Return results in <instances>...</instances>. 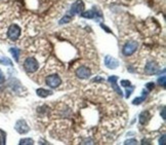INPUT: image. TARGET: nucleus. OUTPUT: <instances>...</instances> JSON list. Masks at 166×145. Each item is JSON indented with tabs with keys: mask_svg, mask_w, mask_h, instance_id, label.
<instances>
[{
	"mask_svg": "<svg viewBox=\"0 0 166 145\" xmlns=\"http://www.w3.org/2000/svg\"><path fill=\"white\" fill-rule=\"evenodd\" d=\"M21 33H22V30H21L20 26L17 24H11L8 28H7L6 36L11 41H17L20 38Z\"/></svg>",
	"mask_w": 166,
	"mask_h": 145,
	"instance_id": "obj_1",
	"label": "nucleus"
},
{
	"mask_svg": "<svg viewBox=\"0 0 166 145\" xmlns=\"http://www.w3.org/2000/svg\"><path fill=\"white\" fill-rule=\"evenodd\" d=\"M24 68L29 73H34L39 68V64L34 58H27L24 62Z\"/></svg>",
	"mask_w": 166,
	"mask_h": 145,
	"instance_id": "obj_2",
	"label": "nucleus"
},
{
	"mask_svg": "<svg viewBox=\"0 0 166 145\" xmlns=\"http://www.w3.org/2000/svg\"><path fill=\"white\" fill-rule=\"evenodd\" d=\"M136 50H137V43L136 41H128L123 46L122 53L124 56H131L132 54L136 53Z\"/></svg>",
	"mask_w": 166,
	"mask_h": 145,
	"instance_id": "obj_3",
	"label": "nucleus"
},
{
	"mask_svg": "<svg viewBox=\"0 0 166 145\" xmlns=\"http://www.w3.org/2000/svg\"><path fill=\"white\" fill-rule=\"evenodd\" d=\"M46 84L50 87H59V84H62V78L59 76L58 74H53V75H49V76L46 77L45 79Z\"/></svg>",
	"mask_w": 166,
	"mask_h": 145,
	"instance_id": "obj_4",
	"label": "nucleus"
},
{
	"mask_svg": "<svg viewBox=\"0 0 166 145\" xmlns=\"http://www.w3.org/2000/svg\"><path fill=\"white\" fill-rule=\"evenodd\" d=\"M14 129H15V131L20 134H27L28 132L30 131L29 126H28V124L26 123L25 120H18L17 124H15V126H14Z\"/></svg>",
	"mask_w": 166,
	"mask_h": 145,
	"instance_id": "obj_5",
	"label": "nucleus"
},
{
	"mask_svg": "<svg viewBox=\"0 0 166 145\" xmlns=\"http://www.w3.org/2000/svg\"><path fill=\"white\" fill-rule=\"evenodd\" d=\"M84 10V3L82 0H77L76 2H74L71 6V15H78Z\"/></svg>",
	"mask_w": 166,
	"mask_h": 145,
	"instance_id": "obj_6",
	"label": "nucleus"
},
{
	"mask_svg": "<svg viewBox=\"0 0 166 145\" xmlns=\"http://www.w3.org/2000/svg\"><path fill=\"white\" fill-rule=\"evenodd\" d=\"M76 75L79 78L86 79L91 75V71H90V69L86 68V67H79L76 70Z\"/></svg>",
	"mask_w": 166,
	"mask_h": 145,
	"instance_id": "obj_7",
	"label": "nucleus"
},
{
	"mask_svg": "<svg viewBox=\"0 0 166 145\" xmlns=\"http://www.w3.org/2000/svg\"><path fill=\"white\" fill-rule=\"evenodd\" d=\"M105 65L108 67L109 69H116L119 66V62L116 60L115 58L111 56H106L105 58Z\"/></svg>",
	"mask_w": 166,
	"mask_h": 145,
	"instance_id": "obj_8",
	"label": "nucleus"
},
{
	"mask_svg": "<svg viewBox=\"0 0 166 145\" xmlns=\"http://www.w3.org/2000/svg\"><path fill=\"white\" fill-rule=\"evenodd\" d=\"M158 70H159V67H158L156 62H149L145 67V72L147 74H156Z\"/></svg>",
	"mask_w": 166,
	"mask_h": 145,
	"instance_id": "obj_9",
	"label": "nucleus"
},
{
	"mask_svg": "<svg viewBox=\"0 0 166 145\" xmlns=\"http://www.w3.org/2000/svg\"><path fill=\"white\" fill-rule=\"evenodd\" d=\"M118 80V77L116 76V75H113V76H110L109 77V81L112 84V87H113V89L116 91V93L117 94H119L120 96H122V92H121V90H120V87H118L117 84H116V81Z\"/></svg>",
	"mask_w": 166,
	"mask_h": 145,
	"instance_id": "obj_10",
	"label": "nucleus"
},
{
	"mask_svg": "<svg viewBox=\"0 0 166 145\" xmlns=\"http://www.w3.org/2000/svg\"><path fill=\"white\" fill-rule=\"evenodd\" d=\"M36 93H37V95L41 98H45V97H48V96L53 95V92H51V91L45 90V89H38L36 91Z\"/></svg>",
	"mask_w": 166,
	"mask_h": 145,
	"instance_id": "obj_11",
	"label": "nucleus"
},
{
	"mask_svg": "<svg viewBox=\"0 0 166 145\" xmlns=\"http://www.w3.org/2000/svg\"><path fill=\"white\" fill-rule=\"evenodd\" d=\"M81 17L84 19H93L95 17V12L93 10H85L81 12Z\"/></svg>",
	"mask_w": 166,
	"mask_h": 145,
	"instance_id": "obj_12",
	"label": "nucleus"
},
{
	"mask_svg": "<svg viewBox=\"0 0 166 145\" xmlns=\"http://www.w3.org/2000/svg\"><path fill=\"white\" fill-rule=\"evenodd\" d=\"M150 118V114L148 111H144V112H142V114L139 115V123L142 124V125H144V124H146L148 120H149Z\"/></svg>",
	"mask_w": 166,
	"mask_h": 145,
	"instance_id": "obj_13",
	"label": "nucleus"
},
{
	"mask_svg": "<svg viewBox=\"0 0 166 145\" xmlns=\"http://www.w3.org/2000/svg\"><path fill=\"white\" fill-rule=\"evenodd\" d=\"M10 53H11V55H12V57H14V60L17 62H19V59H20V51H19V48H10Z\"/></svg>",
	"mask_w": 166,
	"mask_h": 145,
	"instance_id": "obj_14",
	"label": "nucleus"
},
{
	"mask_svg": "<svg viewBox=\"0 0 166 145\" xmlns=\"http://www.w3.org/2000/svg\"><path fill=\"white\" fill-rule=\"evenodd\" d=\"M20 144L21 145H30V144L32 145V144H34V141H33V139L25 138V139H21Z\"/></svg>",
	"mask_w": 166,
	"mask_h": 145,
	"instance_id": "obj_15",
	"label": "nucleus"
},
{
	"mask_svg": "<svg viewBox=\"0 0 166 145\" xmlns=\"http://www.w3.org/2000/svg\"><path fill=\"white\" fill-rule=\"evenodd\" d=\"M0 63H1L2 65H5V66H12L14 65L12 62L10 61L8 58H1L0 59Z\"/></svg>",
	"mask_w": 166,
	"mask_h": 145,
	"instance_id": "obj_16",
	"label": "nucleus"
},
{
	"mask_svg": "<svg viewBox=\"0 0 166 145\" xmlns=\"http://www.w3.org/2000/svg\"><path fill=\"white\" fill-rule=\"evenodd\" d=\"M71 20H72V17L71 15H65V17L62 19L61 21H59V24H66V23H69V22H71Z\"/></svg>",
	"mask_w": 166,
	"mask_h": 145,
	"instance_id": "obj_17",
	"label": "nucleus"
},
{
	"mask_svg": "<svg viewBox=\"0 0 166 145\" xmlns=\"http://www.w3.org/2000/svg\"><path fill=\"white\" fill-rule=\"evenodd\" d=\"M145 98H146V97H139V98H136V99L132 101V104H133V105H139L141 103H142V101H145Z\"/></svg>",
	"mask_w": 166,
	"mask_h": 145,
	"instance_id": "obj_18",
	"label": "nucleus"
},
{
	"mask_svg": "<svg viewBox=\"0 0 166 145\" xmlns=\"http://www.w3.org/2000/svg\"><path fill=\"white\" fill-rule=\"evenodd\" d=\"M165 80H166V77L163 75V76L158 78V84H159L160 85H162V87H165Z\"/></svg>",
	"mask_w": 166,
	"mask_h": 145,
	"instance_id": "obj_19",
	"label": "nucleus"
},
{
	"mask_svg": "<svg viewBox=\"0 0 166 145\" xmlns=\"http://www.w3.org/2000/svg\"><path fill=\"white\" fill-rule=\"evenodd\" d=\"M4 81H5V77H4V74L2 73V71L0 70V87L4 84Z\"/></svg>",
	"mask_w": 166,
	"mask_h": 145,
	"instance_id": "obj_20",
	"label": "nucleus"
},
{
	"mask_svg": "<svg viewBox=\"0 0 166 145\" xmlns=\"http://www.w3.org/2000/svg\"><path fill=\"white\" fill-rule=\"evenodd\" d=\"M121 85H123V87H130L131 85V82L129 81V80H121Z\"/></svg>",
	"mask_w": 166,
	"mask_h": 145,
	"instance_id": "obj_21",
	"label": "nucleus"
},
{
	"mask_svg": "<svg viewBox=\"0 0 166 145\" xmlns=\"http://www.w3.org/2000/svg\"><path fill=\"white\" fill-rule=\"evenodd\" d=\"M154 87H155V84H154V82H149V84H146V87L149 91H152L153 89H154Z\"/></svg>",
	"mask_w": 166,
	"mask_h": 145,
	"instance_id": "obj_22",
	"label": "nucleus"
},
{
	"mask_svg": "<svg viewBox=\"0 0 166 145\" xmlns=\"http://www.w3.org/2000/svg\"><path fill=\"white\" fill-rule=\"evenodd\" d=\"M136 143H137V141L136 139H129V140H126L124 142V144H136Z\"/></svg>",
	"mask_w": 166,
	"mask_h": 145,
	"instance_id": "obj_23",
	"label": "nucleus"
},
{
	"mask_svg": "<svg viewBox=\"0 0 166 145\" xmlns=\"http://www.w3.org/2000/svg\"><path fill=\"white\" fill-rule=\"evenodd\" d=\"M132 91H133V87H130V90H127V91H126V98H129V97H130Z\"/></svg>",
	"mask_w": 166,
	"mask_h": 145,
	"instance_id": "obj_24",
	"label": "nucleus"
},
{
	"mask_svg": "<svg viewBox=\"0 0 166 145\" xmlns=\"http://www.w3.org/2000/svg\"><path fill=\"white\" fill-rule=\"evenodd\" d=\"M165 138H166V136H165V134H163L162 135V138H160V140H159V143L160 144H164L165 143Z\"/></svg>",
	"mask_w": 166,
	"mask_h": 145,
	"instance_id": "obj_25",
	"label": "nucleus"
},
{
	"mask_svg": "<svg viewBox=\"0 0 166 145\" xmlns=\"http://www.w3.org/2000/svg\"><path fill=\"white\" fill-rule=\"evenodd\" d=\"M162 118H163V120H165V118H166V115H165V108H163V109H162Z\"/></svg>",
	"mask_w": 166,
	"mask_h": 145,
	"instance_id": "obj_26",
	"label": "nucleus"
},
{
	"mask_svg": "<svg viewBox=\"0 0 166 145\" xmlns=\"http://www.w3.org/2000/svg\"><path fill=\"white\" fill-rule=\"evenodd\" d=\"M0 144H1V140H0Z\"/></svg>",
	"mask_w": 166,
	"mask_h": 145,
	"instance_id": "obj_27",
	"label": "nucleus"
}]
</instances>
